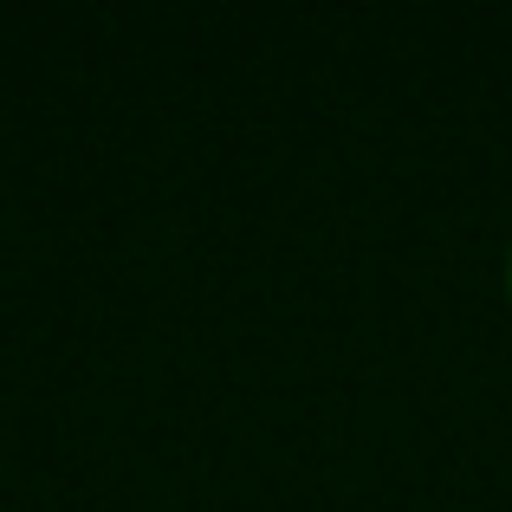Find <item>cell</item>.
<instances>
[{"instance_id":"cell-1","label":"cell","mask_w":512,"mask_h":512,"mask_svg":"<svg viewBox=\"0 0 512 512\" xmlns=\"http://www.w3.org/2000/svg\"><path fill=\"white\" fill-rule=\"evenodd\" d=\"M506 292H512V260H506Z\"/></svg>"}]
</instances>
